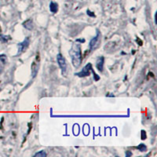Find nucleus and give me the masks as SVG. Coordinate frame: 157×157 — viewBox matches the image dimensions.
Segmentation results:
<instances>
[{"label": "nucleus", "instance_id": "f257e3e1", "mask_svg": "<svg viewBox=\"0 0 157 157\" xmlns=\"http://www.w3.org/2000/svg\"><path fill=\"white\" fill-rule=\"evenodd\" d=\"M70 57L71 58V62L73 66L75 68L80 66L82 63V50H81L80 43H78V42L73 43L68 52Z\"/></svg>", "mask_w": 157, "mask_h": 157}, {"label": "nucleus", "instance_id": "f03ea898", "mask_svg": "<svg viewBox=\"0 0 157 157\" xmlns=\"http://www.w3.org/2000/svg\"><path fill=\"white\" fill-rule=\"evenodd\" d=\"M56 118H122L128 116L123 115H55L51 116Z\"/></svg>", "mask_w": 157, "mask_h": 157}, {"label": "nucleus", "instance_id": "7ed1b4c3", "mask_svg": "<svg viewBox=\"0 0 157 157\" xmlns=\"http://www.w3.org/2000/svg\"><path fill=\"white\" fill-rule=\"evenodd\" d=\"M92 70H93L92 64H91V63H88V64H86V65L83 67V68H82L79 72L75 73V75H77V76L78 77L89 76V75H90L91 72H92Z\"/></svg>", "mask_w": 157, "mask_h": 157}, {"label": "nucleus", "instance_id": "20e7f679", "mask_svg": "<svg viewBox=\"0 0 157 157\" xmlns=\"http://www.w3.org/2000/svg\"><path fill=\"white\" fill-rule=\"evenodd\" d=\"M101 35L100 32L98 30H97V35L94 38H92L89 43V48L90 50H94L98 47V46L99 44L98 43L101 42Z\"/></svg>", "mask_w": 157, "mask_h": 157}, {"label": "nucleus", "instance_id": "39448f33", "mask_svg": "<svg viewBox=\"0 0 157 157\" xmlns=\"http://www.w3.org/2000/svg\"><path fill=\"white\" fill-rule=\"evenodd\" d=\"M29 44H30V39H29V37L25 38V39L24 40L23 42L21 43H19L17 44V56L21 55L22 53L25 51V50H27L28 47H29Z\"/></svg>", "mask_w": 157, "mask_h": 157}, {"label": "nucleus", "instance_id": "423d86ee", "mask_svg": "<svg viewBox=\"0 0 157 157\" xmlns=\"http://www.w3.org/2000/svg\"><path fill=\"white\" fill-rule=\"evenodd\" d=\"M57 61L58 63V65L60 67V68L62 71V73L64 74L66 72L67 70V63L65 61V58L64 57V56L61 54H58L57 55Z\"/></svg>", "mask_w": 157, "mask_h": 157}, {"label": "nucleus", "instance_id": "0eeeda50", "mask_svg": "<svg viewBox=\"0 0 157 157\" xmlns=\"http://www.w3.org/2000/svg\"><path fill=\"white\" fill-rule=\"evenodd\" d=\"M104 63H105V57L103 56L98 57L96 61V68L99 71L102 72L104 69Z\"/></svg>", "mask_w": 157, "mask_h": 157}, {"label": "nucleus", "instance_id": "6e6552de", "mask_svg": "<svg viewBox=\"0 0 157 157\" xmlns=\"http://www.w3.org/2000/svg\"><path fill=\"white\" fill-rule=\"evenodd\" d=\"M31 71H32V78H35L37 75L38 71H39V65H38V63L36 62V61H33L32 63V65H31Z\"/></svg>", "mask_w": 157, "mask_h": 157}, {"label": "nucleus", "instance_id": "1a4fd4ad", "mask_svg": "<svg viewBox=\"0 0 157 157\" xmlns=\"http://www.w3.org/2000/svg\"><path fill=\"white\" fill-rule=\"evenodd\" d=\"M22 25H23L24 28H25V29H28V30L31 31L32 29H33V20H32V18L28 19L27 21H25L22 24Z\"/></svg>", "mask_w": 157, "mask_h": 157}, {"label": "nucleus", "instance_id": "9d476101", "mask_svg": "<svg viewBox=\"0 0 157 157\" xmlns=\"http://www.w3.org/2000/svg\"><path fill=\"white\" fill-rule=\"evenodd\" d=\"M50 10L53 13H56L58 10V4L56 2H51L50 4Z\"/></svg>", "mask_w": 157, "mask_h": 157}, {"label": "nucleus", "instance_id": "9b49d317", "mask_svg": "<svg viewBox=\"0 0 157 157\" xmlns=\"http://www.w3.org/2000/svg\"><path fill=\"white\" fill-rule=\"evenodd\" d=\"M47 155V152H45L44 150H41V151H39V152H36V154L34 155L35 157H46Z\"/></svg>", "mask_w": 157, "mask_h": 157}, {"label": "nucleus", "instance_id": "f8f14e48", "mask_svg": "<svg viewBox=\"0 0 157 157\" xmlns=\"http://www.w3.org/2000/svg\"><path fill=\"white\" fill-rule=\"evenodd\" d=\"M136 148H137V149L139 150V151H141V152H146L147 151V146L145 145V144H140L138 146H137Z\"/></svg>", "mask_w": 157, "mask_h": 157}, {"label": "nucleus", "instance_id": "ddd939ff", "mask_svg": "<svg viewBox=\"0 0 157 157\" xmlns=\"http://www.w3.org/2000/svg\"><path fill=\"white\" fill-rule=\"evenodd\" d=\"M141 139L142 140H145L147 138V135H146V132H145V130H141Z\"/></svg>", "mask_w": 157, "mask_h": 157}, {"label": "nucleus", "instance_id": "4468645a", "mask_svg": "<svg viewBox=\"0 0 157 157\" xmlns=\"http://www.w3.org/2000/svg\"><path fill=\"white\" fill-rule=\"evenodd\" d=\"M92 72H93V74H94V80L95 81H98V80H99V79H100V76L97 75L96 72H95V71H94V70H92Z\"/></svg>", "mask_w": 157, "mask_h": 157}, {"label": "nucleus", "instance_id": "2eb2a0df", "mask_svg": "<svg viewBox=\"0 0 157 157\" xmlns=\"http://www.w3.org/2000/svg\"><path fill=\"white\" fill-rule=\"evenodd\" d=\"M87 14L89 15L90 17H95V14H94V13L93 12H91V11H90L89 10H87Z\"/></svg>", "mask_w": 157, "mask_h": 157}, {"label": "nucleus", "instance_id": "dca6fc26", "mask_svg": "<svg viewBox=\"0 0 157 157\" xmlns=\"http://www.w3.org/2000/svg\"><path fill=\"white\" fill-rule=\"evenodd\" d=\"M0 59L2 60V61L3 63L6 62V57L5 55H1L0 56Z\"/></svg>", "mask_w": 157, "mask_h": 157}, {"label": "nucleus", "instance_id": "f3484780", "mask_svg": "<svg viewBox=\"0 0 157 157\" xmlns=\"http://www.w3.org/2000/svg\"><path fill=\"white\" fill-rule=\"evenodd\" d=\"M76 42H79V43H80V44H81V43H85V39H76Z\"/></svg>", "mask_w": 157, "mask_h": 157}, {"label": "nucleus", "instance_id": "a211bd4d", "mask_svg": "<svg viewBox=\"0 0 157 157\" xmlns=\"http://www.w3.org/2000/svg\"><path fill=\"white\" fill-rule=\"evenodd\" d=\"M130 155H132V152H130V151H127V152H126V156H130Z\"/></svg>", "mask_w": 157, "mask_h": 157}, {"label": "nucleus", "instance_id": "6ab92c4d", "mask_svg": "<svg viewBox=\"0 0 157 157\" xmlns=\"http://www.w3.org/2000/svg\"><path fill=\"white\" fill-rule=\"evenodd\" d=\"M136 41H137V42H139V43H140V46H142V41H141V39H137V40H136Z\"/></svg>", "mask_w": 157, "mask_h": 157}, {"label": "nucleus", "instance_id": "aec40b11", "mask_svg": "<svg viewBox=\"0 0 157 157\" xmlns=\"http://www.w3.org/2000/svg\"><path fill=\"white\" fill-rule=\"evenodd\" d=\"M106 97H114V95L113 94H109L106 95Z\"/></svg>", "mask_w": 157, "mask_h": 157}]
</instances>
